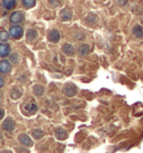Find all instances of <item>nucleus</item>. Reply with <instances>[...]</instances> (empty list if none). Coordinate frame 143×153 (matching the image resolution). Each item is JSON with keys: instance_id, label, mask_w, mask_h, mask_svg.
<instances>
[{"instance_id": "obj_18", "label": "nucleus", "mask_w": 143, "mask_h": 153, "mask_svg": "<svg viewBox=\"0 0 143 153\" xmlns=\"http://www.w3.org/2000/svg\"><path fill=\"white\" fill-rule=\"evenodd\" d=\"M84 22L89 26H93L94 24L97 22V16L95 13H89V16H86L84 19Z\"/></svg>"}, {"instance_id": "obj_27", "label": "nucleus", "mask_w": 143, "mask_h": 153, "mask_svg": "<svg viewBox=\"0 0 143 153\" xmlns=\"http://www.w3.org/2000/svg\"><path fill=\"white\" fill-rule=\"evenodd\" d=\"M4 110L0 107V121L4 119Z\"/></svg>"}, {"instance_id": "obj_4", "label": "nucleus", "mask_w": 143, "mask_h": 153, "mask_svg": "<svg viewBox=\"0 0 143 153\" xmlns=\"http://www.w3.org/2000/svg\"><path fill=\"white\" fill-rule=\"evenodd\" d=\"M24 19H25V15H24V13H21V11H13L10 15V18H9L10 22L13 24V25L20 24L21 22H24Z\"/></svg>"}, {"instance_id": "obj_23", "label": "nucleus", "mask_w": 143, "mask_h": 153, "mask_svg": "<svg viewBox=\"0 0 143 153\" xmlns=\"http://www.w3.org/2000/svg\"><path fill=\"white\" fill-rule=\"evenodd\" d=\"M10 60L13 65H17L19 63V54L18 53H13V54H10Z\"/></svg>"}, {"instance_id": "obj_22", "label": "nucleus", "mask_w": 143, "mask_h": 153, "mask_svg": "<svg viewBox=\"0 0 143 153\" xmlns=\"http://www.w3.org/2000/svg\"><path fill=\"white\" fill-rule=\"evenodd\" d=\"M35 4H36V0H22V6L26 9L33 8L35 7Z\"/></svg>"}, {"instance_id": "obj_7", "label": "nucleus", "mask_w": 143, "mask_h": 153, "mask_svg": "<svg viewBox=\"0 0 143 153\" xmlns=\"http://www.w3.org/2000/svg\"><path fill=\"white\" fill-rule=\"evenodd\" d=\"M18 141H19L20 144L25 145V146H28V148L34 145V141L31 140V137H30L29 135H27V134H19Z\"/></svg>"}, {"instance_id": "obj_3", "label": "nucleus", "mask_w": 143, "mask_h": 153, "mask_svg": "<svg viewBox=\"0 0 143 153\" xmlns=\"http://www.w3.org/2000/svg\"><path fill=\"white\" fill-rule=\"evenodd\" d=\"M2 128L6 132H8V133L13 132L16 130V122H15V120L11 119V117H7L4 121V123H2Z\"/></svg>"}, {"instance_id": "obj_6", "label": "nucleus", "mask_w": 143, "mask_h": 153, "mask_svg": "<svg viewBox=\"0 0 143 153\" xmlns=\"http://www.w3.org/2000/svg\"><path fill=\"white\" fill-rule=\"evenodd\" d=\"M47 38H48V40H49L51 43L56 44L60 40L62 36H60V33H59L57 29H51V30H49V33L47 35Z\"/></svg>"}, {"instance_id": "obj_9", "label": "nucleus", "mask_w": 143, "mask_h": 153, "mask_svg": "<svg viewBox=\"0 0 143 153\" xmlns=\"http://www.w3.org/2000/svg\"><path fill=\"white\" fill-rule=\"evenodd\" d=\"M10 53H11V48L9 46L8 44L6 43H1L0 44V57H7V56L10 55Z\"/></svg>"}, {"instance_id": "obj_14", "label": "nucleus", "mask_w": 143, "mask_h": 153, "mask_svg": "<svg viewBox=\"0 0 143 153\" xmlns=\"http://www.w3.org/2000/svg\"><path fill=\"white\" fill-rule=\"evenodd\" d=\"M26 37H27V40H28L29 43H33V42H35V40L37 39V37H38L37 31H36L35 29H33V28H29V29L27 30Z\"/></svg>"}, {"instance_id": "obj_25", "label": "nucleus", "mask_w": 143, "mask_h": 153, "mask_svg": "<svg viewBox=\"0 0 143 153\" xmlns=\"http://www.w3.org/2000/svg\"><path fill=\"white\" fill-rule=\"evenodd\" d=\"M127 2H129V0H116V4H118L120 7H124V6H126Z\"/></svg>"}, {"instance_id": "obj_5", "label": "nucleus", "mask_w": 143, "mask_h": 153, "mask_svg": "<svg viewBox=\"0 0 143 153\" xmlns=\"http://www.w3.org/2000/svg\"><path fill=\"white\" fill-rule=\"evenodd\" d=\"M9 34L13 37V39H20L22 37V34H24V29L21 28L20 26H13L10 29H9Z\"/></svg>"}, {"instance_id": "obj_29", "label": "nucleus", "mask_w": 143, "mask_h": 153, "mask_svg": "<svg viewBox=\"0 0 143 153\" xmlns=\"http://www.w3.org/2000/svg\"><path fill=\"white\" fill-rule=\"evenodd\" d=\"M0 153H13L11 151H9V150H4V151H1Z\"/></svg>"}, {"instance_id": "obj_24", "label": "nucleus", "mask_w": 143, "mask_h": 153, "mask_svg": "<svg viewBox=\"0 0 143 153\" xmlns=\"http://www.w3.org/2000/svg\"><path fill=\"white\" fill-rule=\"evenodd\" d=\"M60 4V0H48V6L51 8H56Z\"/></svg>"}, {"instance_id": "obj_2", "label": "nucleus", "mask_w": 143, "mask_h": 153, "mask_svg": "<svg viewBox=\"0 0 143 153\" xmlns=\"http://www.w3.org/2000/svg\"><path fill=\"white\" fill-rule=\"evenodd\" d=\"M76 93H77V87L76 85H74L73 83H67L65 84L63 87V94L67 97H73L75 96Z\"/></svg>"}, {"instance_id": "obj_28", "label": "nucleus", "mask_w": 143, "mask_h": 153, "mask_svg": "<svg viewBox=\"0 0 143 153\" xmlns=\"http://www.w3.org/2000/svg\"><path fill=\"white\" fill-rule=\"evenodd\" d=\"M4 79L0 76V88H2V87H4Z\"/></svg>"}, {"instance_id": "obj_26", "label": "nucleus", "mask_w": 143, "mask_h": 153, "mask_svg": "<svg viewBox=\"0 0 143 153\" xmlns=\"http://www.w3.org/2000/svg\"><path fill=\"white\" fill-rule=\"evenodd\" d=\"M83 38H84V35L80 34V33H77V34L75 35V39H76V40H82Z\"/></svg>"}, {"instance_id": "obj_31", "label": "nucleus", "mask_w": 143, "mask_h": 153, "mask_svg": "<svg viewBox=\"0 0 143 153\" xmlns=\"http://www.w3.org/2000/svg\"><path fill=\"white\" fill-rule=\"evenodd\" d=\"M0 101H1V94H0Z\"/></svg>"}, {"instance_id": "obj_21", "label": "nucleus", "mask_w": 143, "mask_h": 153, "mask_svg": "<svg viewBox=\"0 0 143 153\" xmlns=\"http://www.w3.org/2000/svg\"><path fill=\"white\" fill-rule=\"evenodd\" d=\"M10 38V34L6 30H0V42L2 43H7Z\"/></svg>"}, {"instance_id": "obj_8", "label": "nucleus", "mask_w": 143, "mask_h": 153, "mask_svg": "<svg viewBox=\"0 0 143 153\" xmlns=\"http://www.w3.org/2000/svg\"><path fill=\"white\" fill-rule=\"evenodd\" d=\"M11 72V64L9 60L2 59L0 60V73L2 75H7Z\"/></svg>"}, {"instance_id": "obj_30", "label": "nucleus", "mask_w": 143, "mask_h": 153, "mask_svg": "<svg viewBox=\"0 0 143 153\" xmlns=\"http://www.w3.org/2000/svg\"><path fill=\"white\" fill-rule=\"evenodd\" d=\"M2 141V134H1V132H0V142Z\"/></svg>"}, {"instance_id": "obj_15", "label": "nucleus", "mask_w": 143, "mask_h": 153, "mask_svg": "<svg viewBox=\"0 0 143 153\" xmlns=\"http://www.w3.org/2000/svg\"><path fill=\"white\" fill-rule=\"evenodd\" d=\"M21 95H22V89H20L19 87L17 86H15L11 91H10V97L13 98V100H18V98L21 97Z\"/></svg>"}, {"instance_id": "obj_17", "label": "nucleus", "mask_w": 143, "mask_h": 153, "mask_svg": "<svg viewBox=\"0 0 143 153\" xmlns=\"http://www.w3.org/2000/svg\"><path fill=\"white\" fill-rule=\"evenodd\" d=\"M33 93H34L36 96L40 97V96H42V95L45 94V87L42 85H40V84H36V85H34V87H33Z\"/></svg>"}, {"instance_id": "obj_20", "label": "nucleus", "mask_w": 143, "mask_h": 153, "mask_svg": "<svg viewBox=\"0 0 143 153\" xmlns=\"http://www.w3.org/2000/svg\"><path fill=\"white\" fill-rule=\"evenodd\" d=\"M2 6L4 8L9 10V9H13L16 6V0H2Z\"/></svg>"}, {"instance_id": "obj_10", "label": "nucleus", "mask_w": 143, "mask_h": 153, "mask_svg": "<svg viewBox=\"0 0 143 153\" xmlns=\"http://www.w3.org/2000/svg\"><path fill=\"white\" fill-rule=\"evenodd\" d=\"M59 16H60V19L63 22H69L73 17V13H72V10L68 8H64L62 9V11L59 13Z\"/></svg>"}, {"instance_id": "obj_16", "label": "nucleus", "mask_w": 143, "mask_h": 153, "mask_svg": "<svg viewBox=\"0 0 143 153\" xmlns=\"http://www.w3.org/2000/svg\"><path fill=\"white\" fill-rule=\"evenodd\" d=\"M132 34H133V36H134L135 38H143V28L142 26L140 25H136L133 27V29H132Z\"/></svg>"}, {"instance_id": "obj_1", "label": "nucleus", "mask_w": 143, "mask_h": 153, "mask_svg": "<svg viewBox=\"0 0 143 153\" xmlns=\"http://www.w3.org/2000/svg\"><path fill=\"white\" fill-rule=\"evenodd\" d=\"M21 110H22V112H24L26 115H34L37 113L38 106L35 101H28V102H26L25 104L22 105Z\"/></svg>"}, {"instance_id": "obj_11", "label": "nucleus", "mask_w": 143, "mask_h": 153, "mask_svg": "<svg viewBox=\"0 0 143 153\" xmlns=\"http://www.w3.org/2000/svg\"><path fill=\"white\" fill-rule=\"evenodd\" d=\"M62 51L66 56H74L75 55V48L72 44H64L63 47H62Z\"/></svg>"}, {"instance_id": "obj_13", "label": "nucleus", "mask_w": 143, "mask_h": 153, "mask_svg": "<svg viewBox=\"0 0 143 153\" xmlns=\"http://www.w3.org/2000/svg\"><path fill=\"white\" fill-rule=\"evenodd\" d=\"M78 55L82 56V57H85V56H87L89 54V51H91V48L87 44H82L80 47H78Z\"/></svg>"}, {"instance_id": "obj_19", "label": "nucleus", "mask_w": 143, "mask_h": 153, "mask_svg": "<svg viewBox=\"0 0 143 153\" xmlns=\"http://www.w3.org/2000/svg\"><path fill=\"white\" fill-rule=\"evenodd\" d=\"M31 135H33V137H34V139H36V140H39V139L44 137V135H45V132L42 131V130H40V128H35V130H33V132H31Z\"/></svg>"}, {"instance_id": "obj_12", "label": "nucleus", "mask_w": 143, "mask_h": 153, "mask_svg": "<svg viewBox=\"0 0 143 153\" xmlns=\"http://www.w3.org/2000/svg\"><path fill=\"white\" fill-rule=\"evenodd\" d=\"M55 136H56L58 140H65V139H67L68 133L65 128H57L56 130H55Z\"/></svg>"}]
</instances>
